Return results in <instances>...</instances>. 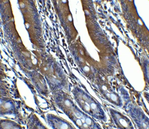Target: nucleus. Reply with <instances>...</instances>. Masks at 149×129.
Masks as SVG:
<instances>
[{"label": "nucleus", "instance_id": "1", "mask_svg": "<svg viewBox=\"0 0 149 129\" xmlns=\"http://www.w3.org/2000/svg\"><path fill=\"white\" fill-rule=\"evenodd\" d=\"M75 100L81 109L88 115L98 120H104L105 113L99 103L82 89L77 88L73 91Z\"/></svg>", "mask_w": 149, "mask_h": 129}, {"label": "nucleus", "instance_id": "2", "mask_svg": "<svg viewBox=\"0 0 149 129\" xmlns=\"http://www.w3.org/2000/svg\"><path fill=\"white\" fill-rule=\"evenodd\" d=\"M65 113L79 128L91 129L99 128L95 120L88 116L86 112H83L74 105Z\"/></svg>", "mask_w": 149, "mask_h": 129}, {"label": "nucleus", "instance_id": "3", "mask_svg": "<svg viewBox=\"0 0 149 129\" xmlns=\"http://www.w3.org/2000/svg\"><path fill=\"white\" fill-rule=\"evenodd\" d=\"M128 112L132 119L140 128H149V119L141 108L130 105L128 106Z\"/></svg>", "mask_w": 149, "mask_h": 129}, {"label": "nucleus", "instance_id": "4", "mask_svg": "<svg viewBox=\"0 0 149 129\" xmlns=\"http://www.w3.org/2000/svg\"><path fill=\"white\" fill-rule=\"evenodd\" d=\"M111 116L115 123L118 126L119 128H134L132 121L127 117L121 114L120 112L111 110Z\"/></svg>", "mask_w": 149, "mask_h": 129}, {"label": "nucleus", "instance_id": "5", "mask_svg": "<svg viewBox=\"0 0 149 129\" xmlns=\"http://www.w3.org/2000/svg\"><path fill=\"white\" fill-rule=\"evenodd\" d=\"M47 123L48 125L52 128L57 129H69L74 128L71 125L66 121L63 120L61 118L58 117L52 114L47 115Z\"/></svg>", "mask_w": 149, "mask_h": 129}]
</instances>
